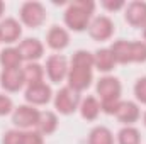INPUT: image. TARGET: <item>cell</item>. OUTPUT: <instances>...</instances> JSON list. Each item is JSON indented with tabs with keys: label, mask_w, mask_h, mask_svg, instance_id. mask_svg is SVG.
Returning <instances> with one entry per match:
<instances>
[{
	"label": "cell",
	"mask_w": 146,
	"mask_h": 144,
	"mask_svg": "<svg viewBox=\"0 0 146 144\" xmlns=\"http://www.w3.org/2000/svg\"><path fill=\"white\" fill-rule=\"evenodd\" d=\"M88 144H114V136L107 127L99 126L90 131L88 134Z\"/></svg>",
	"instance_id": "cell-22"
},
{
	"label": "cell",
	"mask_w": 146,
	"mask_h": 144,
	"mask_svg": "<svg viewBox=\"0 0 146 144\" xmlns=\"http://www.w3.org/2000/svg\"><path fill=\"white\" fill-rule=\"evenodd\" d=\"M117 143L119 144H141V134H139V131L136 127L126 126L124 129L119 131Z\"/></svg>",
	"instance_id": "cell-23"
},
{
	"label": "cell",
	"mask_w": 146,
	"mask_h": 144,
	"mask_svg": "<svg viewBox=\"0 0 146 144\" xmlns=\"http://www.w3.org/2000/svg\"><path fill=\"white\" fill-rule=\"evenodd\" d=\"M97 93L100 95L102 102L109 100H119L121 97V83L114 76H104L97 83Z\"/></svg>",
	"instance_id": "cell-8"
},
{
	"label": "cell",
	"mask_w": 146,
	"mask_h": 144,
	"mask_svg": "<svg viewBox=\"0 0 146 144\" xmlns=\"http://www.w3.org/2000/svg\"><path fill=\"white\" fill-rule=\"evenodd\" d=\"M39 110L34 108L33 105H21L14 110L12 114V122L19 127V129H29V127H36L37 120H39Z\"/></svg>",
	"instance_id": "cell-5"
},
{
	"label": "cell",
	"mask_w": 146,
	"mask_h": 144,
	"mask_svg": "<svg viewBox=\"0 0 146 144\" xmlns=\"http://www.w3.org/2000/svg\"><path fill=\"white\" fill-rule=\"evenodd\" d=\"M78 105H80V95H78V92H75L70 87L61 88L54 97V107L63 115L73 114L78 108Z\"/></svg>",
	"instance_id": "cell-2"
},
{
	"label": "cell",
	"mask_w": 146,
	"mask_h": 144,
	"mask_svg": "<svg viewBox=\"0 0 146 144\" xmlns=\"http://www.w3.org/2000/svg\"><path fill=\"white\" fill-rule=\"evenodd\" d=\"M102 7L107 9V10H119L124 7V2L122 0H117V2H112V0H104L102 2Z\"/></svg>",
	"instance_id": "cell-30"
},
{
	"label": "cell",
	"mask_w": 146,
	"mask_h": 144,
	"mask_svg": "<svg viewBox=\"0 0 146 144\" xmlns=\"http://www.w3.org/2000/svg\"><path fill=\"white\" fill-rule=\"evenodd\" d=\"M114 65H115V59H114L110 49H99L94 54V66L99 71L109 73L110 70H114Z\"/></svg>",
	"instance_id": "cell-19"
},
{
	"label": "cell",
	"mask_w": 146,
	"mask_h": 144,
	"mask_svg": "<svg viewBox=\"0 0 146 144\" xmlns=\"http://www.w3.org/2000/svg\"><path fill=\"white\" fill-rule=\"evenodd\" d=\"M46 19V10L39 2H26L21 7V20L29 27H39Z\"/></svg>",
	"instance_id": "cell-4"
},
{
	"label": "cell",
	"mask_w": 146,
	"mask_h": 144,
	"mask_svg": "<svg viewBox=\"0 0 146 144\" xmlns=\"http://www.w3.org/2000/svg\"><path fill=\"white\" fill-rule=\"evenodd\" d=\"M126 20L134 27L146 26V2H131L126 7Z\"/></svg>",
	"instance_id": "cell-11"
},
{
	"label": "cell",
	"mask_w": 146,
	"mask_h": 144,
	"mask_svg": "<svg viewBox=\"0 0 146 144\" xmlns=\"http://www.w3.org/2000/svg\"><path fill=\"white\" fill-rule=\"evenodd\" d=\"M72 65H78V66H87V68H92L94 66V54L88 53V51H76L72 58Z\"/></svg>",
	"instance_id": "cell-24"
},
{
	"label": "cell",
	"mask_w": 146,
	"mask_h": 144,
	"mask_svg": "<svg viewBox=\"0 0 146 144\" xmlns=\"http://www.w3.org/2000/svg\"><path fill=\"white\" fill-rule=\"evenodd\" d=\"M22 73H24V81L29 87L31 85H37V83H42L44 70H42L41 65H37V63H27L22 68Z\"/></svg>",
	"instance_id": "cell-20"
},
{
	"label": "cell",
	"mask_w": 146,
	"mask_h": 144,
	"mask_svg": "<svg viewBox=\"0 0 146 144\" xmlns=\"http://www.w3.org/2000/svg\"><path fill=\"white\" fill-rule=\"evenodd\" d=\"M46 41H48V46L54 51H61L68 46L70 42V36L68 32L60 27V26H53L49 31H48V36H46Z\"/></svg>",
	"instance_id": "cell-14"
},
{
	"label": "cell",
	"mask_w": 146,
	"mask_h": 144,
	"mask_svg": "<svg viewBox=\"0 0 146 144\" xmlns=\"http://www.w3.org/2000/svg\"><path fill=\"white\" fill-rule=\"evenodd\" d=\"M17 49H19L22 59H26V61H29V63H33V61L39 59V58L42 56V53H44V48H42L41 41H37V39H31V37L24 39V41L19 44Z\"/></svg>",
	"instance_id": "cell-12"
},
{
	"label": "cell",
	"mask_w": 146,
	"mask_h": 144,
	"mask_svg": "<svg viewBox=\"0 0 146 144\" xmlns=\"http://www.w3.org/2000/svg\"><path fill=\"white\" fill-rule=\"evenodd\" d=\"M94 9H95V3L90 0L73 2L65 12V24L76 32L85 31L90 26V17H92Z\"/></svg>",
	"instance_id": "cell-1"
},
{
	"label": "cell",
	"mask_w": 146,
	"mask_h": 144,
	"mask_svg": "<svg viewBox=\"0 0 146 144\" xmlns=\"http://www.w3.org/2000/svg\"><path fill=\"white\" fill-rule=\"evenodd\" d=\"M0 42H2V39H0Z\"/></svg>",
	"instance_id": "cell-34"
},
{
	"label": "cell",
	"mask_w": 146,
	"mask_h": 144,
	"mask_svg": "<svg viewBox=\"0 0 146 144\" xmlns=\"http://www.w3.org/2000/svg\"><path fill=\"white\" fill-rule=\"evenodd\" d=\"M143 36H145V42H146V26L143 27Z\"/></svg>",
	"instance_id": "cell-32"
},
{
	"label": "cell",
	"mask_w": 146,
	"mask_h": 144,
	"mask_svg": "<svg viewBox=\"0 0 146 144\" xmlns=\"http://www.w3.org/2000/svg\"><path fill=\"white\" fill-rule=\"evenodd\" d=\"M115 117L119 119V122L131 126L133 122H136L139 119V108L134 102H121L117 107V112H115Z\"/></svg>",
	"instance_id": "cell-15"
},
{
	"label": "cell",
	"mask_w": 146,
	"mask_h": 144,
	"mask_svg": "<svg viewBox=\"0 0 146 144\" xmlns=\"http://www.w3.org/2000/svg\"><path fill=\"white\" fill-rule=\"evenodd\" d=\"M80 114L87 120H95L99 117V114H100V104H99V100L95 97H87L82 102V105H80Z\"/></svg>",
	"instance_id": "cell-21"
},
{
	"label": "cell",
	"mask_w": 146,
	"mask_h": 144,
	"mask_svg": "<svg viewBox=\"0 0 146 144\" xmlns=\"http://www.w3.org/2000/svg\"><path fill=\"white\" fill-rule=\"evenodd\" d=\"M3 144H26V132L19 129L7 131L3 136Z\"/></svg>",
	"instance_id": "cell-25"
},
{
	"label": "cell",
	"mask_w": 146,
	"mask_h": 144,
	"mask_svg": "<svg viewBox=\"0 0 146 144\" xmlns=\"http://www.w3.org/2000/svg\"><path fill=\"white\" fill-rule=\"evenodd\" d=\"M133 61L134 63H145L146 61V42L133 41Z\"/></svg>",
	"instance_id": "cell-26"
},
{
	"label": "cell",
	"mask_w": 146,
	"mask_h": 144,
	"mask_svg": "<svg viewBox=\"0 0 146 144\" xmlns=\"http://www.w3.org/2000/svg\"><path fill=\"white\" fill-rule=\"evenodd\" d=\"M46 73L53 83H60L68 76V63L61 54H53L46 61Z\"/></svg>",
	"instance_id": "cell-6"
},
{
	"label": "cell",
	"mask_w": 146,
	"mask_h": 144,
	"mask_svg": "<svg viewBox=\"0 0 146 144\" xmlns=\"http://www.w3.org/2000/svg\"><path fill=\"white\" fill-rule=\"evenodd\" d=\"M22 56L19 53L17 48H7L0 53V65L3 66V70H15V68H21V63H22Z\"/></svg>",
	"instance_id": "cell-18"
},
{
	"label": "cell",
	"mask_w": 146,
	"mask_h": 144,
	"mask_svg": "<svg viewBox=\"0 0 146 144\" xmlns=\"http://www.w3.org/2000/svg\"><path fill=\"white\" fill-rule=\"evenodd\" d=\"M88 34L95 41H107L114 34V22L107 15H99L95 17L90 26H88Z\"/></svg>",
	"instance_id": "cell-7"
},
{
	"label": "cell",
	"mask_w": 146,
	"mask_h": 144,
	"mask_svg": "<svg viewBox=\"0 0 146 144\" xmlns=\"http://www.w3.org/2000/svg\"><path fill=\"white\" fill-rule=\"evenodd\" d=\"M12 100L7 97V95H3V93H0V115H7V114H10L12 112Z\"/></svg>",
	"instance_id": "cell-28"
},
{
	"label": "cell",
	"mask_w": 146,
	"mask_h": 144,
	"mask_svg": "<svg viewBox=\"0 0 146 144\" xmlns=\"http://www.w3.org/2000/svg\"><path fill=\"white\" fill-rule=\"evenodd\" d=\"M110 53L115 59V63H133V41L119 39L110 46Z\"/></svg>",
	"instance_id": "cell-13"
},
{
	"label": "cell",
	"mask_w": 146,
	"mask_h": 144,
	"mask_svg": "<svg viewBox=\"0 0 146 144\" xmlns=\"http://www.w3.org/2000/svg\"><path fill=\"white\" fill-rule=\"evenodd\" d=\"M134 95L136 98L141 102V104H146V76L139 78L134 85Z\"/></svg>",
	"instance_id": "cell-27"
},
{
	"label": "cell",
	"mask_w": 146,
	"mask_h": 144,
	"mask_svg": "<svg viewBox=\"0 0 146 144\" xmlns=\"http://www.w3.org/2000/svg\"><path fill=\"white\" fill-rule=\"evenodd\" d=\"M37 132L41 136H48V134H53L58 127V117L56 114L46 110V112H41L39 114V120H37Z\"/></svg>",
	"instance_id": "cell-17"
},
{
	"label": "cell",
	"mask_w": 146,
	"mask_h": 144,
	"mask_svg": "<svg viewBox=\"0 0 146 144\" xmlns=\"http://www.w3.org/2000/svg\"><path fill=\"white\" fill-rule=\"evenodd\" d=\"M21 24L15 19H5L0 24V39L3 42H15L21 37Z\"/></svg>",
	"instance_id": "cell-16"
},
{
	"label": "cell",
	"mask_w": 146,
	"mask_h": 144,
	"mask_svg": "<svg viewBox=\"0 0 146 144\" xmlns=\"http://www.w3.org/2000/svg\"><path fill=\"white\" fill-rule=\"evenodd\" d=\"M3 7H5L3 2H0V17H2V14H3Z\"/></svg>",
	"instance_id": "cell-31"
},
{
	"label": "cell",
	"mask_w": 146,
	"mask_h": 144,
	"mask_svg": "<svg viewBox=\"0 0 146 144\" xmlns=\"http://www.w3.org/2000/svg\"><path fill=\"white\" fill-rule=\"evenodd\" d=\"M92 68H87V66H78V65H72V68L68 70V87L73 88L75 92H82L85 88L90 87L92 83Z\"/></svg>",
	"instance_id": "cell-3"
},
{
	"label": "cell",
	"mask_w": 146,
	"mask_h": 144,
	"mask_svg": "<svg viewBox=\"0 0 146 144\" xmlns=\"http://www.w3.org/2000/svg\"><path fill=\"white\" fill-rule=\"evenodd\" d=\"M51 88L46 83H37V85H31L26 90V100L33 105H44L51 100Z\"/></svg>",
	"instance_id": "cell-10"
},
{
	"label": "cell",
	"mask_w": 146,
	"mask_h": 144,
	"mask_svg": "<svg viewBox=\"0 0 146 144\" xmlns=\"http://www.w3.org/2000/svg\"><path fill=\"white\" fill-rule=\"evenodd\" d=\"M24 73L22 68H15V70H3L0 75V85L7 90V92H19L24 87Z\"/></svg>",
	"instance_id": "cell-9"
},
{
	"label": "cell",
	"mask_w": 146,
	"mask_h": 144,
	"mask_svg": "<svg viewBox=\"0 0 146 144\" xmlns=\"http://www.w3.org/2000/svg\"><path fill=\"white\" fill-rule=\"evenodd\" d=\"M145 126H146V114H145Z\"/></svg>",
	"instance_id": "cell-33"
},
{
	"label": "cell",
	"mask_w": 146,
	"mask_h": 144,
	"mask_svg": "<svg viewBox=\"0 0 146 144\" xmlns=\"http://www.w3.org/2000/svg\"><path fill=\"white\" fill-rule=\"evenodd\" d=\"M26 144H42V136L37 131H27L26 132Z\"/></svg>",
	"instance_id": "cell-29"
}]
</instances>
